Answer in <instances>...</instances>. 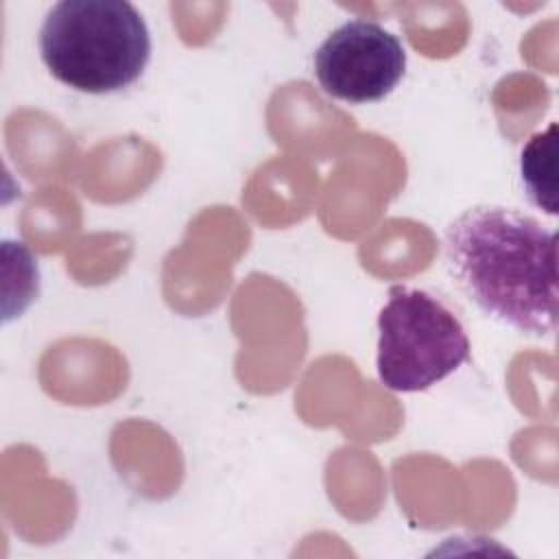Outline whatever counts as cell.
<instances>
[{
	"mask_svg": "<svg viewBox=\"0 0 559 559\" xmlns=\"http://www.w3.org/2000/svg\"><path fill=\"white\" fill-rule=\"evenodd\" d=\"M406 70L402 39L373 20H349L314 50V76L332 98L362 105L386 98Z\"/></svg>",
	"mask_w": 559,
	"mask_h": 559,
	"instance_id": "277c9868",
	"label": "cell"
},
{
	"mask_svg": "<svg viewBox=\"0 0 559 559\" xmlns=\"http://www.w3.org/2000/svg\"><path fill=\"white\" fill-rule=\"evenodd\" d=\"M456 288L491 321L526 336L557 330V234L504 205H474L443 231Z\"/></svg>",
	"mask_w": 559,
	"mask_h": 559,
	"instance_id": "6da1fadb",
	"label": "cell"
},
{
	"mask_svg": "<svg viewBox=\"0 0 559 559\" xmlns=\"http://www.w3.org/2000/svg\"><path fill=\"white\" fill-rule=\"evenodd\" d=\"M520 177L535 207L555 216L557 210V122L535 133L522 148Z\"/></svg>",
	"mask_w": 559,
	"mask_h": 559,
	"instance_id": "5b68a950",
	"label": "cell"
},
{
	"mask_svg": "<svg viewBox=\"0 0 559 559\" xmlns=\"http://www.w3.org/2000/svg\"><path fill=\"white\" fill-rule=\"evenodd\" d=\"M472 356L459 317L432 293L395 284L378 314L376 371L384 389L417 393L441 382Z\"/></svg>",
	"mask_w": 559,
	"mask_h": 559,
	"instance_id": "3957f363",
	"label": "cell"
},
{
	"mask_svg": "<svg viewBox=\"0 0 559 559\" xmlns=\"http://www.w3.org/2000/svg\"><path fill=\"white\" fill-rule=\"evenodd\" d=\"M37 44L50 74L85 94L129 87L151 59L148 26L127 0H61L46 13Z\"/></svg>",
	"mask_w": 559,
	"mask_h": 559,
	"instance_id": "7a4b0ae2",
	"label": "cell"
}]
</instances>
